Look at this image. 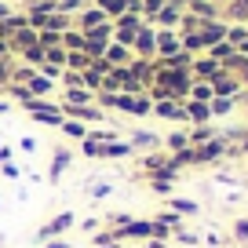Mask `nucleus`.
I'll return each mask as SVG.
<instances>
[{"instance_id": "obj_1", "label": "nucleus", "mask_w": 248, "mask_h": 248, "mask_svg": "<svg viewBox=\"0 0 248 248\" xmlns=\"http://www.w3.org/2000/svg\"><path fill=\"white\" fill-rule=\"evenodd\" d=\"M73 226H77V212H59V216H51V219L37 230V241L44 245V241H51V237H66Z\"/></svg>"}, {"instance_id": "obj_2", "label": "nucleus", "mask_w": 248, "mask_h": 248, "mask_svg": "<svg viewBox=\"0 0 248 248\" xmlns=\"http://www.w3.org/2000/svg\"><path fill=\"white\" fill-rule=\"evenodd\" d=\"M73 161H77V154H73L70 146H55L51 164H47V186H59L62 179H66V171L73 168Z\"/></svg>"}, {"instance_id": "obj_3", "label": "nucleus", "mask_w": 248, "mask_h": 248, "mask_svg": "<svg viewBox=\"0 0 248 248\" xmlns=\"http://www.w3.org/2000/svg\"><path fill=\"white\" fill-rule=\"evenodd\" d=\"M226 146H230V142H226L223 135H216L212 142H201V146H190V150H194V164H216V161H223Z\"/></svg>"}, {"instance_id": "obj_4", "label": "nucleus", "mask_w": 248, "mask_h": 248, "mask_svg": "<svg viewBox=\"0 0 248 248\" xmlns=\"http://www.w3.org/2000/svg\"><path fill=\"white\" fill-rule=\"evenodd\" d=\"M128 146H132V154H135V157L154 154V150H161V135H154V132H146V128H139V132H132Z\"/></svg>"}, {"instance_id": "obj_5", "label": "nucleus", "mask_w": 248, "mask_h": 248, "mask_svg": "<svg viewBox=\"0 0 248 248\" xmlns=\"http://www.w3.org/2000/svg\"><path fill=\"white\" fill-rule=\"evenodd\" d=\"M117 241H150V219H128V223L117 230Z\"/></svg>"}, {"instance_id": "obj_6", "label": "nucleus", "mask_w": 248, "mask_h": 248, "mask_svg": "<svg viewBox=\"0 0 248 248\" xmlns=\"http://www.w3.org/2000/svg\"><path fill=\"white\" fill-rule=\"evenodd\" d=\"M132 154V146H128V139H109L99 146V161H128Z\"/></svg>"}, {"instance_id": "obj_7", "label": "nucleus", "mask_w": 248, "mask_h": 248, "mask_svg": "<svg viewBox=\"0 0 248 248\" xmlns=\"http://www.w3.org/2000/svg\"><path fill=\"white\" fill-rule=\"evenodd\" d=\"M154 113L161 117V121H186L183 102H179V99H157L154 102Z\"/></svg>"}, {"instance_id": "obj_8", "label": "nucleus", "mask_w": 248, "mask_h": 248, "mask_svg": "<svg viewBox=\"0 0 248 248\" xmlns=\"http://www.w3.org/2000/svg\"><path fill=\"white\" fill-rule=\"evenodd\" d=\"M26 88H30V95H33V99H51V88H55V84H51V80H47L44 73L37 70L30 80H26Z\"/></svg>"}, {"instance_id": "obj_9", "label": "nucleus", "mask_w": 248, "mask_h": 248, "mask_svg": "<svg viewBox=\"0 0 248 248\" xmlns=\"http://www.w3.org/2000/svg\"><path fill=\"white\" fill-rule=\"evenodd\" d=\"M62 102H66V106H92V102H95V92H88V88H66V99H62Z\"/></svg>"}, {"instance_id": "obj_10", "label": "nucleus", "mask_w": 248, "mask_h": 248, "mask_svg": "<svg viewBox=\"0 0 248 248\" xmlns=\"http://www.w3.org/2000/svg\"><path fill=\"white\" fill-rule=\"evenodd\" d=\"M168 212H175V216H197V201H190V197H168Z\"/></svg>"}, {"instance_id": "obj_11", "label": "nucleus", "mask_w": 248, "mask_h": 248, "mask_svg": "<svg viewBox=\"0 0 248 248\" xmlns=\"http://www.w3.org/2000/svg\"><path fill=\"white\" fill-rule=\"evenodd\" d=\"M186 146H190V135H186V132H171V135H164V139H161L164 154H179V150H186Z\"/></svg>"}, {"instance_id": "obj_12", "label": "nucleus", "mask_w": 248, "mask_h": 248, "mask_svg": "<svg viewBox=\"0 0 248 248\" xmlns=\"http://www.w3.org/2000/svg\"><path fill=\"white\" fill-rule=\"evenodd\" d=\"M109 194H113V183H106V179H92V183H88V197H92L95 204L106 201Z\"/></svg>"}, {"instance_id": "obj_13", "label": "nucleus", "mask_w": 248, "mask_h": 248, "mask_svg": "<svg viewBox=\"0 0 248 248\" xmlns=\"http://www.w3.org/2000/svg\"><path fill=\"white\" fill-rule=\"evenodd\" d=\"M190 146H201V142H212L216 139V132H212V124H194V128H190Z\"/></svg>"}, {"instance_id": "obj_14", "label": "nucleus", "mask_w": 248, "mask_h": 248, "mask_svg": "<svg viewBox=\"0 0 248 248\" xmlns=\"http://www.w3.org/2000/svg\"><path fill=\"white\" fill-rule=\"evenodd\" d=\"M59 132H62V135H70V139H77V142H80V139H84V135H88V124H80V121H62V124H59Z\"/></svg>"}, {"instance_id": "obj_15", "label": "nucleus", "mask_w": 248, "mask_h": 248, "mask_svg": "<svg viewBox=\"0 0 248 248\" xmlns=\"http://www.w3.org/2000/svg\"><path fill=\"white\" fill-rule=\"evenodd\" d=\"M146 183H150V190H154V194H164V197L175 190V179H164V175H146Z\"/></svg>"}, {"instance_id": "obj_16", "label": "nucleus", "mask_w": 248, "mask_h": 248, "mask_svg": "<svg viewBox=\"0 0 248 248\" xmlns=\"http://www.w3.org/2000/svg\"><path fill=\"white\" fill-rule=\"evenodd\" d=\"M190 99H194V102H212L216 92H212L208 80H201V84H190Z\"/></svg>"}, {"instance_id": "obj_17", "label": "nucleus", "mask_w": 248, "mask_h": 248, "mask_svg": "<svg viewBox=\"0 0 248 248\" xmlns=\"http://www.w3.org/2000/svg\"><path fill=\"white\" fill-rule=\"evenodd\" d=\"M8 92H11V99H15L22 109L33 102V95H30V88H26V84H8Z\"/></svg>"}, {"instance_id": "obj_18", "label": "nucleus", "mask_w": 248, "mask_h": 248, "mask_svg": "<svg viewBox=\"0 0 248 248\" xmlns=\"http://www.w3.org/2000/svg\"><path fill=\"white\" fill-rule=\"evenodd\" d=\"M208 109H212V117H226L233 109V99H223V95H216V99L208 102Z\"/></svg>"}, {"instance_id": "obj_19", "label": "nucleus", "mask_w": 248, "mask_h": 248, "mask_svg": "<svg viewBox=\"0 0 248 248\" xmlns=\"http://www.w3.org/2000/svg\"><path fill=\"white\" fill-rule=\"evenodd\" d=\"M154 44H157V37H154V33H146V30H139V33H135V47H139L142 55H150V51H154Z\"/></svg>"}, {"instance_id": "obj_20", "label": "nucleus", "mask_w": 248, "mask_h": 248, "mask_svg": "<svg viewBox=\"0 0 248 248\" xmlns=\"http://www.w3.org/2000/svg\"><path fill=\"white\" fill-rule=\"evenodd\" d=\"M99 146H102V142H95V139H88V135H84V139L77 142V154H84V157H92V161H99Z\"/></svg>"}, {"instance_id": "obj_21", "label": "nucleus", "mask_w": 248, "mask_h": 248, "mask_svg": "<svg viewBox=\"0 0 248 248\" xmlns=\"http://www.w3.org/2000/svg\"><path fill=\"white\" fill-rule=\"evenodd\" d=\"M80 230L92 237V233H99L102 230V216H88V219H80Z\"/></svg>"}, {"instance_id": "obj_22", "label": "nucleus", "mask_w": 248, "mask_h": 248, "mask_svg": "<svg viewBox=\"0 0 248 248\" xmlns=\"http://www.w3.org/2000/svg\"><path fill=\"white\" fill-rule=\"evenodd\" d=\"M171 237H175L179 245H201V237H197L194 230H186V226H183V230H175V233H171Z\"/></svg>"}, {"instance_id": "obj_23", "label": "nucleus", "mask_w": 248, "mask_h": 248, "mask_svg": "<svg viewBox=\"0 0 248 248\" xmlns=\"http://www.w3.org/2000/svg\"><path fill=\"white\" fill-rule=\"evenodd\" d=\"M233 237H237L241 245H248V219H237V223H233Z\"/></svg>"}, {"instance_id": "obj_24", "label": "nucleus", "mask_w": 248, "mask_h": 248, "mask_svg": "<svg viewBox=\"0 0 248 248\" xmlns=\"http://www.w3.org/2000/svg\"><path fill=\"white\" fill-rule=\"evenodd\" d=\"M197 73L201 77H216V62H197Z\"/></svg>"}, {"instance_id": "obj_25", "label": "nucleus", "mask_w": 248, "mask_h": 248, "mask_svg": "<svg viewBox=\"0 0 248 248\" xmlns=\"http://www.w3.org/2000/svg\"><path fill=\"white\" fill-rule=\"evenodd\" d=\"M40 248H73V245H70L66 237H51V241H44Z\"/></svg>"}, {"instance_id": "obj_26", "label": "nucleus", "mask_w": 248, "mask_h": 248, "mask_svg": "<svg viewBox=\"0 0 248 248\" xmlns=\"http://www.w3.org/2000/svg\"><path fill=\"white\" fill-rule=\"evenodd\" d=\"M0 171H4L8 179H18V164H11V161H4V164H0Z\"/></svg>"}, {"instance_id": "obj_27", "label": "nucleus", "mask_w": 248, "mask_h": 248, "mask_svg": "<svg viewBox=\"0 0 248 248\" xmlns=\"http://www.w3.org/2000/svg\"><path fill=\"white\" fill-rule=\"evenodd\" d=\"M11 84V70H8V62H0V88H8Z\"/></svg>"}, {"instance_id": "obj_28", "label": "nucleus", "mask_w": 248, "mask_h": 248, "mask_svg": "<svg viewBox=\"0 0 248 248\" xmlns=\"http://www.w3.org/2000/svg\"><path fill=\"white\" fill-rule=\"evenodd\" d=\"M142 248H168V245H164V241H154V237H150V241H142Z\"/></svg>"}, {"instance_id": "obj_29", "label": "nucleus", "mask_w": 248, "mask_h": 248, "mask_svg": "<svg viewBox=\"0 0 248 248\" xmlns=\"http://www.w3.org/2000/svg\"><path fill=\"white\" fill-rule=\"evenodd\" d=\"M4 161H11V150L8 146H0V164H4Z\"/></svg>"}, {"instance_id": "obj_30", "label": "nucleus", "mask_w": 248, "mask_h": 248, "mask_svg": "<svg viewBox=\"0 0 248 248\" xmlns=\"http://www.w3.org/2000/svg\"><path fill=\"white\" fill-rule=\"evenodd\" d=\"M8 109H11V102H4V99H0V113H8Z\"/></svg>"}, {"instance_id": "obj_31", "label": "nucleus", "mask_w": 248, "mask_h": 248, "mask_svg": "<svg viewBox=\"0 0 248 248\" xmlns=\"http://www.w3.org/2000/svg\"><path fill=\"white\" fill-rule=\"evenodd\" d=\"M102 248H121V241H109V245H102Z\"/></svg>"}, {"instance_id": "obj_32", "label": "nucleus", "mask_w": 248, "mask_h": 248, "mask_svg": "<svg viewBox=\"0 0 248 248\" xmlns=\"http://www.w3.org/2000/svg\"><path fill=\"white\" fill-rule=\"evenodd\" d=\"M245 80H248V77H245Z\"/></svg>"}]
</instances>
